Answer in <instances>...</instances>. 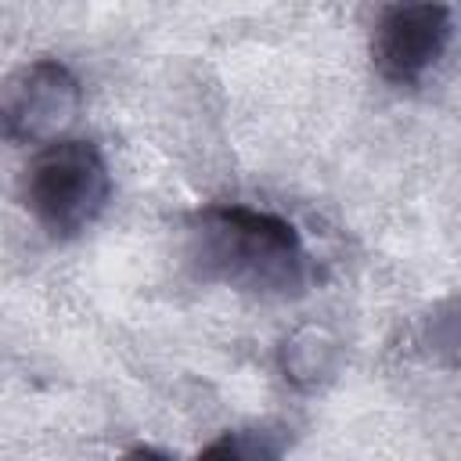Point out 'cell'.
<instances>
[{
	"label": "cell",
	"instance_id": "obj_1",
	"mask_svg": "<svg viewBox=\"0 0 461 461\" xmlns=\"http://www.w3.org/2000/svg\"><path fill=\"white\" fill-rule=\"evenodd\" d=\"M184 245L202 281L249 295L288 299L310 281V256L295 223L267 209L238 202L202 205L184 223Z\"/></svg>",
	"mask_w": 461,
	"mask_h": 461
},
{
	"label": "cell",
	"instance_id": "obj_2",
	"mask_svg": "<svg viewBox=\"0 0 461 461\" xmlns=\"http://www.w3.org/2000/svg\"><path fill=\"white\" fill-rule=\"evenodd\" d=\"M25 209L50 238L83 234L108 205L112 176L104 155L90 140H50L40 144L22 180Z\"/></svg>",
	"mask_w": 461,
	"mask_h": 461
},
{
	"label": "cell",
	"instance_id": "obj_3",
	"mask_svg": "<svg viewBox=\"0 0 461 461\" xmlns=\"http://www.w3.org/2000/svg\"><path fill=\"white\" fill-rule=\"evenodd\" d=\"M454 14L443 0H389L371 29V61L396 86L418 83L450 47Z\"/></svg>",
	"mask_w": 461,
	"mask_h": 461
},
{
	"label": "cell",
	"instance_id": "obj_4",
	"mask_svg": "<svg viewBox=\"0 0 461 461\" xmlns=\"http://www.w3.org/2000/svg\"><path fill=\"white\" fill-rule=\"evenodd\" d=\"M79 79L54 58H36L14 68L4 83L0 115L4 133L18 144H50L79 115Z\"/></svg>",
	"mask_w": 461,
	"mask_h": 461
},
{
	"label": "cell",
	"instance_id": "obj_5",
	"mask_svg": "<svg viewBox=\"0 0 461 461\" xmlns=\"http://www.w3.org/2000/svg\"><path fill=\"white\" fill-rule=\"evenodd\" d=\"M285 375L299 385H313L321 375L331 371L335 364V346L324 342L321 331H299L292 342H285Z\"/></svg>",
	"mask_w": 461,
	"mask_h": 461
},
{
	"label": "cell",
	"instance_id": "obj_6",
	"mask_svg": "<svg viewBox=\"0 0 461 461\" xmlns=\"http://www.w3.org/2000/svg\"><path fill=\"white\" fill-rule=\"evenodd\" d=\"M202 454L205 457H245V461H252V457H277L281 443H267L263 432L259 436L256 432H227L223 439L209 443Z\"/></svg>",
	"mask_w": 461,
	"mask_h": 461
}]
</instances>
